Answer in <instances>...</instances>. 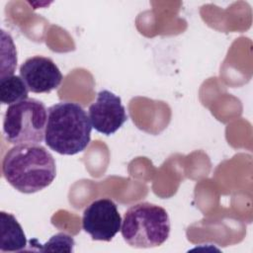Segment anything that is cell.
Here are the masks:
<instances>
[{
  "mask_svg": "<svg viewBox=\"0 0 253 253\" xmlns=\"http://www.w3.org/2000/svg\"><path fill=\"white\" fill-rule=\"evenodd\" d=\"M1 252H16L26 248L27 238L16 217L6 211L0 212Z\"/></svg>",
  "mask_w": 253,
  "mask_h": 253,
  "instance_id": "8",
  "label": "cell"
},
{
  "mask_svg": "<svg viewBox=\"0 0 253 253\" xmlns=\"http://www.w3.org/2000/svg\"><path fill=\"white\" fill-rule=\"evenodd\" d=\"M47 110L44 104L29 98L10 105L3 119L5 139L14 145H38L44 140Z\"/></svg>",
  "mask_w": 253,
  "mask_h": 253,
  "instance_id": "4",
  "label": "cell"
},
{
  "mask_svg": "<svg viewBox=\"0 0 253 253\" xmlns=\"http://www.w3.org/2000/svg\"><path fill=\"white\" fill-rule=\"evenodd\" d=\"M29 89L18 75H7L0 77V101L3 105H13L27 100Z\"/></svg>",
  "mask_w": 253,
  "mask_h": 253,
  "instance_id": "9",
  "label": "cell"
},
{
  "mask_svg": "<svg viewBox=\"0 0 253 253\" xmlns=\"http://www.w3.org/2000/svg\"><path fill=\"white\" fill-rule=\"evenodd\" d=\"M2 174L15 190L33 194L53 182L56 166L53 156L41 144L15 145L2 160Z\"/></svg>",
  "mask_w": 253,
  "mask_h": 253,
  "instance_id": "1",
  "label": "cell"
},
{
  "mask_svg": "<svg viewBox=\"0 0 253 253\" xmlns=\"http://www.w3.org/2000/svg\"><path fill=\"white\" fill-rule=\"evenodd\" d=\"M74 240L72 236L65 233H58L53 235L43 247L40 250L42 251H73Z\"/></svg>",
  "mask_w": 253,
  "mask_h": 253,
  "instance_id": "10",
  "label": "cell"
},
{
  "mask_svg": "<svg viewBox=\"0 0 253 253\" xmlns=\"http://www.w3.org/2000/svg\"><path fill=\"white\" fill-rule=\"evenodd\" d=\"M92 127L105 135L114 134L127 120L126 109L119 96L109 90L98 93L88 110Z\"/></svg>",
  "mask_w": 253,
  "mask_h": 253,
  "instance_id": "6",
  "label": "cell"
},
{
  "mask_svg": "<svg viewBox=\"0 0 253 253\" xmlns=\"http://www.w3.org/2000/svg\"><path fill=\"white\" fill-rule=\"evenodd\" d=\"M121 232L131 247H157L169 237L170 218L162 207L147 202L138 203L126 211Z\"/></svg>",
  "mask_w": 253,
  "mask_h": 253,
  "instance_id": "3",
  "label": "cell"
},
{
  "mask_svg": "<svg viewBox=\"0 0 253 253\" xmlns=\"http://www.w3.org/2000/svg\"><path fill=\"white\" fill-rule=\"evenodd\" d=\"M20 76L33 93H49L56 89L62 79L57 65L49 57L36 55L20 66Z\"/></svg>",
  "mask_w": 253,
  "mask_h": 253,
  "instance_id": "7",
  "label": "cell"
},
{
  "mask_svg": "<svg viewBox=\"0 0 253 253\" xmlns=\"http://www.w3.org/2000/svg\"><path fill=\"white\" fill-rule=\"evenodd\" d=\"M92 125L86 111L77 103L59 102L47 110L44 142L62 155L82 152L90 143Z\"/></svg>",
  "mask_w": 253,
  "mask_h": 253,
  "instance_id": "2",
  "label": "cell"
},
{
  "mask_svg": "<svg viewBox=\"0 0 253 253\" xmlns=\"http://www.w3.org/2000/svg\"><path fill=\"white\" fill-rule=\"evenodd\" d=\"M122 221L117 205L111 199L103 198L84 210L82 227L93 240L111 241L121 230Z\"/></svg>",
  "mask_w": 253,
  "mask_h": 253,
  "instance_id": "5",
  "label": "cell"
}]
</instances>
